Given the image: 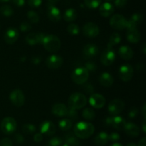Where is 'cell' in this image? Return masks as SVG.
I'll return each mask as SVG.
<instances>
[{
	"label": "cell",
	"instance_id": "cell-1",
	"mask_svg": "<svg viewBox=\"0 0 146 146\" xmlns=\"http://www.w3.org/2000/svg\"><path fill=\"white\" fill-rule=\"evenodd\" d=\"M95 131V127L88 122H78L74 128V133L78 138L87 139L91 137Z\"/></svg>",
	"mask_w": 146,
	"mask_h": 146
},
{
	"label": "cell",
	"instance_id": "cell-2",
	"mask_svg": "<svg viewBox=\"0 0 146 146\" xmlns=\"http://www.w3.org/2000/svg\"><path fill=\"white\" fill-rule=\"evenodd\" d=\"M41 44L48 52L55 53L60 50L61 46V42L57 36L54 34H48L44 36Z\"/></svg>",
	"mask_w": 146,
	"mask_h": 146
},
{
	"label": "cell",
	"instance_id": "cell-3",
	"mask_svg": "<svg viewBox=\"0 0 146 146\" xmlns=\"http://www.w3.org/2000/svg\"><path fill=\"white\" fill-rule=\"evenodd\" d=\"M87 104V98L84 94L75 92L71 94L68 100V108L80 110L85 107Z\"/></svg>",
	"mask_w": 146,
	"mask_h": 146
},
{
	"label": "cell",
	"instance_id": "cell-4",
	"mask_svg": "<svg viewBox=\"0 0 146 146\" xmlns=\"http://www.w3.org/2000/svg\"><path fill=\"white\" fill-rule=\"evenodd\" d=\"M89 72L85 67H78L73 71L71 79L73 82L77 84H83L88 80Z\"/></svg>",
	"mask_w": 146,
	"mask_h": 146
},
{
	"label": "cell",
	"instance_id": "cell-5",
	"mask_svg": "<svg viewBox=\"0 0 146 146\" xmlns=\"http://www.w3.org/2000/svg\"><path fill=\"white\" fill-rule=\"evenodd\" d=\"M17 123L15 119L12 117H6L1 121L0 127L4 134L11 135L17 130Z\"/></svg>",
	"mask_w": 146,
	"mask_h": 146
},
{
	"label": "cell",
	"instance_id": "cell-6",
	"mask_svg": "<svg viewBox=\"0 0 146 146\" xmlns=\"http://www.w3.org/2000/svg\"><path fill=\"white\" fill-rule=\"evenodd\" d=\"M128 20L121 14H115L110 19V25L116 30H123L126 28Z\"/></svg>",
	"mask_w": 146,
	"mask_h": 146
},
{
	"label": "cell",
	"instance_id": "cell-7",
	"mask_svg": "<svg viewBox=\"0 0 146 146\" xmlns=\"http://www.w3.org/2000/svg\"><path fill=\"white\" fill-rule=\"evenodd\" d=\"M9 100L14 106L19 107L24 105V102H25V97L21 90L16 89L10 93Z\"/></svg>",
	"mask_w": 146,
	"mask_h": 146
},
{
	"label": "cell",
	"instance_id": "cell-8",
	"mask_svg": "<svg viewBox=\"0 0 146 146\" xmlns=\"http://www.w3.org/2000/svg\"><path fill=\"white\" fill-rule=\"evenodd\" d=\"M118 76L122 81H130L133 76V68L129 64H123L118 70Z\"/></svg>",
	"mask_w": 146,
	"mask_h": 146
},
{
	"label": "cell",
	"instance_id": "cell-9",
	"mask_svg": "<svg viewBox=\"0 0 146 146\" xmlns=\"http://www.w3.org/2000/svg\"><path fill=\"white\" fill-rule=\"evenodd\" d=\"M125 108V102L121 99H114L108 104V112L112 115L120 114Z\"/></svg>",
	"mask_w": 146,
	"mask_h": 146
},
{
	"label": "cell",
	"instance_id": "cell-10",
	"mask_svg": "<svg viewBox=\"0 0 146 146\" xmlns=\"http://www.w3.org/2000/svg\"><path fill=\"white\" fill-rule=\"evenodd\" d=\"M115 52L113 48L106 49L101 55V62L104 65L110 66L115 60Z\"/></svg>",
	"mask_w": 146,
	"mask_h": 146
},
{
	"label": "cell",
	"instance_id": "cell-11",
	"mask_svg": "<svg viewBox=\"0 0 146 146\" xmlns=\"http://www.w3.org/2000/svg\"><path fill=\"white\" fill-rule=\"evenodd\" d=\"M99 27L94 22H88L83 27V33L87 37L94 38L99 34Z\"/></svg>",
	"mask_w": 146,
	"mask_h": 146
},
{
	"label": "cell",
	"instance_id": "cell-12",
	"mask_svg": "<svg viewBox=\"0 0 146 146\" xmlns=\"http://www.w3.org/2000/svg\"><path fill=\"white\" fill-rule=\"evenodd\" d=\"M63 63H64L63 58L61 56L57 55V54H51L46 60V66L49 69H52V70L58 69L61 67Z\"/></svg>",
	"mask_w": 146,
	"mask_h": 146
},
{
	"label": "cell",
	"instance_id": "cell-13",
	"mask_svg": "<svg viewBox=\"0 0 146 146\" xmlns=\"http://www.w3.org/2000/svg\"><path fill=\"white\" fill-rule=\"evenodd\" d=\"M89 104L94 108L101 109L105 105L106 99L102 94L98 93L91 94L89 97Z\"/></svg>",
	"mask_w": 146,
	"mask_h": 146
},
{
	"label": "cell",
	"instance_id": "cell-14",
	"mask_svg": "<svg viewBox=\"0 0 146 146\" xmlns=\"http://www.w3.org/2000/svg\"><path fill=\"white\" fill-rule=\"evenodd\" d=\"M19 36V33L17 29L14 27H9L4 33V41L8 44H13L18 40Z\"/></svg>",
	"mask_w": 146,
	"mask_h": 146
},
{
	"label": "cell",
	"instance_id": "cell-15",
	"mask_svg": "<svg viewBox=\"0 0 146 146\" xmlns=\"http://www.w3.org/2000/svg\"><path fill=\"white\" fill-rule=\"evenodd\" d=\"M40 131L42 135L51 136L56 133V128L54 123L49 120H45L40 125Z\"/></svg>",
	"mask_w": 146,
	"mask_h": 146
},
{
	"label": "cell",
	"instance_id": "cell-16",
	"mask_svg": "<svg viewBox=\"0 0 146 146\" xmlns=\"http://www.w3.org/2000/svg\"><path fill=\"white\" fill-rule=\"evenodd\" d=\"M143 21V16L140 13H135L127 21L126 29H138Z\"/></svg>",
	"mask_w": 146,
	"mask_h": 146
},
{
	"label": "cell",
	"instance_id": "cell-17",
	"mask_svg": "<svg viewBox=\"0 0 146 146\" xmlns=\"http://www.w3.org/2000/svg\"><path fill=\"white\" fill-rule=\"evenodd\" d=\"M44 36H45V34H44L41 32L29 33L26 37V42H27V44L31 46L41 44Z\"/></svg>",
	"mask_w": 146,
	"mask_h": 146
},
{
	"label": "cell",
	"instance_id": "cell-18",
	"mask_svg": "<svg viewBox=\"0 0 146 146\" xmlns=\"http://www.w3.org/2000/svg\"><path fill=\"white\" fill-rule=\"evenodd\" d=\"M47 15L49 19L54 22H57L61 19V14L59 9L52 4L48 5L47 8Z\"/></svg>",
	"mask_w": 146,
	"mask_h": 146
},
{
	"label": "cell",
	"instance_id": "cell-19",
	"mask_svg": "<svg viewBox=\"0 0 146 146\" xmlns=\"http://www.w3.org/2000/svg\"><path fill=\"white\" fill-rule=\"evenodd\" d=\"M123 130L130 137H138L140 134V128L136 124L133 123H126Z\"/></svg>",
	"mask_w": 146,
	"mask_h": 146
},
{
	"label": "cell",
	"instance_id": "cell-20",
	"mask_svg": "<svg viewBox=\"0 0 146 146\" xmlns=\"http://www.w3.org/2000/svg\"><path fill=\"white\" fill-rule=\"evenodd\" d=\"M68 107H66L64 104L62 103H56L54 104L51 109V112L53 114L58 117H64L66 116L68 113Z\"/></svg>",
	"mask_w": 146,
	"mask_h": 146
},
{
	"label": "cell",
	"instance_id": "cell-21",
	"mask_svg": "<svg viewBox=\"0 0 146 146\" xmlns=\"http://www.w3.org/2000/svg\"><path fill=\"white\" fill-rule=\"evenodd\" d=\"M83 53L84 56L87 58H92L96 57L98 53V48L96 44H87L84 46Z\"/></svg>",
	"mask_w": 146,
	"mask_h": 146
},
{
	"label": "cell",
	"instance_id": "cell-22",
	"mask_svg": "<svg viewBox=\"0 0 146 146\" xmlns=\"http://www.w3.org/2000/svg\"><path fill=\"white\" fill-rule=\"evenodd\" d=\"M114 12V7L109 2H105L99 6V13L102 17H108Z\"/></svg>",
	"mask_w": 146,
	"mask_h": 146
},
{
	"label": "cell",
	"instance_id": "cell-23",
	"mask_svg": "<svg viewBox=\"0 0 146 146\" xmlns=\"http://www.w3.org/2000/svg\"><path fill=\"white\" fill-rule=\"evenodd\" d=\"M126 37L130 42L138 43L141 40V35L138 29H127Z\"/></svg>",
	"mask_w": 146,
	"mask_h": 146
},
{
	"label": "cell",
	"instance_id": "cell-24",
	"mask_svg": "<svg viewBox=\"0 0 146 146\" xmlns=\"http://www.w3.org/2000/svg\"><path fill=\"white\" fill-rule=\"evenodd\" d=\"M113 77L111 75L110 73L106 72H103L101 75L99 76V82L100 84L102 86L106 87H108L112 86L113 84Z\"/></svg>",
	"mask_w": 146,
	"mask_h": 146
},
{
	"label": "cell",
	"instance_id": "cell-25",
	"mask_svg": "<svg viewBox=\"0 0 146 146\" xmlns=\"http://www.w3.org/2000/svg\"><path fill=\"white\" fill-rule=\"evenodd\" d=\"M118 54L123 60H129L132 59L133 56V51L131 47H128V46H121L118 50Z\"/></svg>",
	"mask_w": 146,
	"mask_h": 146
},
{
	"label": "cell",
	"instance_id": "cell-26",
	"mask_svg": "<svg viewBox=\"0 0 146 146\" xmlns=\"http://www.w3.org/2000/svg\"><path fill=\"white\" fill-rule=\"evenodd\" d=\"M108 142V135L106 132H101L94 138V143L98 146H104Z\"/></svg>",
	"mask_w": 146,
	"mask_h": 146
},
{
	"label": "cell",
	"instance_id": "cell-27",
	"mask_svg": "<svg viewBox=\"0 0 146 146\" xmlns=\"http://www.w3.org/2000/svg\"><path fill=\"white\" fill-rule=\"evenodd\" d=\"M66 143L69 146H80V141L73 133H68L64 136Z\"/></svg>",
	"mask_w": 146,
	"mask_h": 146
},
{
	"label": "cell",
	"instance_id": "cell-28",
	"mask_svg": "<svg viewBox=\"0 0 146 146\" xmlns=\"http://www.w3.org/2000/svg\"><path fill=\"white\" fill-rule=\"evenodd\" d=\"M125 123H126V121H125L124 117H121V116L117 115V116H115V117H113V119L112 126L115 129L121 130L124 128Z\"/></svg>",
	"mask_w": 146,
	"mask_h": 146
},
{
	"label": "cell",
	"instance_id": "cell-29",
	"mask_svg": "<svg viewBox=\"0 0 146 146\" xmlns=\"http://www.w3.org/2000/svg\"><path fill=\"white\" fill-rule=\"evenodd\" d=\"M77 12L74 9L69 8L66 9L64 12V19L67 22H71L76 19L77 18Z\"/></svg>",
	"mask_w": 146,
	"mask_h": 146
},
{
	"label": "cell",
	"instance_id": "cell-30",
	"mask_svg": "<svg viewBox=\"0 0 146 146\" xmlns=\"http://www.w3.org/2000/svg\"><path fill=\"white\" fill-rule=\"evenodd\" d=\"M121 37L118 33L117 32L113 33V34L111 35V37H110L109 42H108L107 47H108V48H113L114 46L119 44V43L121 42Z\"/></svg>",
	"mask_w": 146,
	"mask_h": 146
},
{
	"label": "cell",
	"instance_id": "cell-31",
	"mask_svg": "<svg viewBox=\"0 0 146 146\" xmlns=\"http://www.w3.org/2000/svg\"><path fill=\"white\" fill-rule=\"evenodd\" d=\"M82 116L85 120H93L96 117L95 111H94L92 107H86L83 110Z\"/></svg>",
	"mask_w": 146,
	"mask_h": 146
},
{
	"label": "cell",
	"instance_id": "cell-32",
	"mask_svg": "<svg viewBox=\"0 0 146 146\" xmlns=\"http://www.w3.org/2000/svg\"><path fill=\"white\" fill-rule=\"evenodd\" d=\"M58 126L61 130L66 131L72 127V121L68 118H64L58 122Z\"/></svg>",
	"mask_w": 146,
	"mask_h": 146
},
{
	"label": "cell",
	"instance_id": "cell-33",
	"mask_svg": "<svg viewBox=\"0 0 146 146\" xmlns=\"http://www.w3.org/2000/svg\"><path fill=\"white\" fill-rule=\"evenodd\" d=\"M0 12L4 17H9L14 14V10H13V9L10 6L3 5L0 8Z\"/></svg>",
	"mask_w": 146,
	"mask_h": 146
},
{
	"label": "cell",
	"instance_id": "cell-34",
	"mask_svg": "<svg viewBox=\"0 0 146 146\" xmlns=\"http://www.w3.org/2000/svg\"><path fill=\"white\" fill-rule=\"evenodd\" d=\"M27 17H28L29 20L33 24H36L39 21L40 19L38 14L33 10H30L27 12Z\"/></svg>",
	"mask_w": 146,
	"mask_h": 146
},
{
	"label": "cell",
	"instance_id": "cell-35",
	"mask_svg": "<svg viewBox=\"0 0 146 146\" xmlns=\"http://www.w3.org/2000/svg\"><path fill=\"white\" fill-rule=\"evenodd\" d=\"M36 130V126L34 125L31 124V123H27L22 126V131L26 134H32V133H35Z\"/></svg>",
	"mask_w": 146,
	"mask_h": 146
},
{
	"label": "cell",
	"instance_id": "cell-36",
	"mask_svg": "<svg viewBox=\"0 0 146 146\" xmlns=\"http://www.w3.org/2000/svg\"><path fill=\"white\" fill-rule=\"evenodd\" d=\"M67 32L71 35H77L79 34V27L76 24H71L67 27Z\"/></svg>",
	"mask_w": 146,
	"mask_h": 146
},
{
	"label": "cell",
	"instance_id": "cell-37",
	"mask_svg": "<svg viewBox=\"0 0 146 146\" xmlns=\"http://www.w3.org/2000/svg\"><path fill=\"white\" fill-rule=\"evenodd\" d=\"M85 5L89 9H96L101 5V0H84Z\"/></svg>",
	"mask_w": 146,
	"mask_h": 146
},
{
	"label": "cell",
	"instance_id": "cell-38",
	"mask_svg": "<svg viewBox=\"0 0 146 146\" xmlns=\"http://www.w3.org/2000/svg\"><path fill=\"white\" fill-rule=\"evenodd\" d=\"M63 140L61 137H54L49 140L48 142V145L51 146H61L62 144Z\"/></svg>",
	"mask_w": 146,
	"mask_h": 146
},
{
	"label": "cell",
	"instance_id": "cell-39",
	"mask_svg": "<svg viewBox=\"0 0 146 146\" xmlns=\"http://www.w3.org/2000/svg\"><path fill=\"white\" fill-rule=\"evenodd\" d=\"M70 119V120L72 121V120H76L78 117V115L77 113L76 110H74V109L68 108V113H67V115Z\"/></svg>",
	"mask_w": 146,
	"mask_h": 146
},
{
	"label": "cell",
	"instance_id": "cell-40",
	"mask_svg": "<svg viewBox=\"0 0 146 146\" xmlns=\"http://www.w3.org/2000/svg\"><path fill=\"white\" fill-rule=\"evenodd\" d=\"M85 68L88 72H94L97 70V65L93 61H89L85 64Z\"/></svg>",
	"mask_w": 146,
	"mask_h": 146
},
{
	"label": "cell",
	"instance_id": "cell-41",
	"mask_svg": "<svg viewBox=\"0 0 146 146\" xmlns=\"http://www.w3.org/2000/svg\"><path fill=\"white\" fill-rule=\"evenodd\" d=\"M19 29L21 31L23 32H27L29 31L31 29V26L29 23L27 22V21H23L22 23H21L19 26Z\"/></svg>",
	"mask_w": 146,
	"mask_h": 146
},
{
	"label": "cell",
	"instance_id": "cell-42",
	"mask_svg": "<svg viewBox=\"0 0 146 146\" xmlns=\"http://www.w3.org/2000/svg\"><path fill=\"white\" fill-rule=\"evenodd\" d=\"M29 6L33 8H36L42 4V0H27Z\"/></svg>",
	"mask_w": 146,
	"mask_h": 146
},
{
	"label": "cell",
	"instance_id": "cell-43",
	"mask_svg": "<svg viewBox=\"0 0 146 146\" xmlns=\"http://www.w3.org/2000/svg\"><path fill=\"white\" fill-rule=\"evenodd\" d=\"M120 137H120V135L118 133H112L110 135H108V140L113 142V143L118 141L120 140Z\"/></svg>",
	"mask_w": 146,
	"mask_h": 146
},
{
	"label": "cell",
	"instance_id": "cell-44",
	"mask_svg": "<svg viewBox=\"0 0 146 146\" xmlns=\"http://www.w3.org/2000/svg\"><path fill=\"white\" fill-rule=\"evenodd\" d=\"M138 108H137L136 107H133L132 108L130 109V110L128 111V115L130 118L133 119L134 118V117H136V116L138 115Z\"/></svg>",
	"mask_w": 146,
	"mask_h": 146
},
{
	"label": "cell",
	"instance_id": "cell-45",
	"mask_svg": "<svg viewBox=\"0 0 146 146\" xmlns=\"http://www.w3.org/2000/svg\"><path fill=\"white\" fill-rule=\"evenodd\" d=\"M84 90L88 94H91L94 92V86L91 84H85L84 85Z\"/></svg>",
	"mask_w": 146,
	"mask_h": 146
},
{
	"label": "cell",
	"instance_id": "cell-46",
	"mask_svg": "<svg viewBox=\"0 0 146 146\" xmlns=\"http://www.w3.org/2000/svg\"><path fill=\"white\" fill-rule=\"evenodd\" d=\"M13 143L12 141L10 140L8 137H5L3 138L2 140L0 141V146H12Z\"/></svg>",
	"mask_w": 146,
	"mask_h": 146
},
{
	"label": "cell",
	"instance_id": "cell-47",
	"mask_svg": "<svg viewBox=\"0 0 146 146\" xmlns=\"http://www.w3.org/2000/svg\"><path fill=\"white\" fill-rule=\"evenodd\" d=\"M127 0H115L114 4H115V7H118V8H123L126 5Z\"/></svg>",
	"mask_w": 146,
	"mask_h": 146
},
{
	"label": "cell",
	"instance_id": "cell-48",
	"mask_svg": "<svg viewBox=\"0 0 146 146\" xmlns=\"http://www.w3.org/2000/svg\"><path fill=\"white\" fill-rule=\"evenodd\" d=\"M14 138V140H15L17 143H23V142L24 141V137H23L22 135L19 134V133L15 134Z\"/></svg>",
	"mask_w": 146,
	"mask_h": 146
},
{
	"label": "cell",
	"instance_id": "cell-49",
	"mask_svg": "<svg viewBox=\"0 0 146 146\" xmlns=\"http://www.w3.org/2000/svg\"><path fill=\"white\" fill-rule=\"evenodd\" d=\"M43 140V135L41 133H36L34 135V140L36 143H40Z\"/></svg>",
	"mask_w": 146,
	"mask_h": 146
},
{
	"label": "cell",
	"instance_id": "cell-50",
	"mask_svg": "<svg viewBox=\"0 0 146 146\" xmlns=\"http://www.w3.org/2000/svg\"><path fill=\"white\" fill-rule=\"evenodd\" d=\"M113 117H106L104 120V124H105L106 126H112L113 123Z\"/></svg>",
	"mask_w": 146,
	"mask_h": 146
},
{
	"label": "cell",
	"instance_id": "cell-51",
	"mask_svg": "<svg viewBox=\"0 0 146 146\" xmlns=\"http://www.w3.org/2000/svg\"><path fill=\"white\" fill-rule=\"evenodd\" d=\"M12 1L18 7H21L25 4V0H12Z\"/></svg>",
	"mask_w": 146,
	"mask_h": 146
},
{
	"label": "cell",
	"instance_id": "cell-52",
	"mask_svg": "<svg viewBox=\"0 0 146 146\" xmlns=\"http://www.w3.org/2000/svg\"><path fill=\"white\" fill-rule=\"evenodd\" d=\"M31 60L32 63H34V64H38L41 63V58L39 57V56H34V57L31 59Z\"/></svg>",
	"mask_w": 146,
	"mask_h": 146
},
{
	"label": "cell",
	"instance_id": "cell-53",
	"mask_svg": "<svg viewBox=\"0 0 146 146\" xmlns=\"http://www.w3.org/2000/svg\"><path fill=\"white\" fill-rule=\"evenodd\" d=\"M138 146H146V138L145 137H143L138 143Z\"/></svg>",
	"mask_w": 146,
	"mask_h": 146
},
{
	"label": "cell",
	"instance_id": "cell-54",
	"mask_svg": "<svg viewBox=\"0 0 146 146\" xmlns=\"http://www.w3.org/2000/svg\"><path fill=\"white\" fill-rule=\"evenodd\" d=\"M145 109H146V104H144L143 106V107H142V115H143V116L144 119H145V113H146Z\"/></svg>",
	"mask_w": 146,
	"mask_h": 146
},
{
	"label": "cell",
	"instance_id": "cell-55",
	"mask_svg": "<svg viewBox=\"0 0 146 146\" xmlns=\"http://www.w3.org/2000/svg\"><path fill=\"white\" fill-rule=\"evenodd\" d=\"M146 122H145V119H144L143 122L142 123V129H143V131L144 133H146Z\"/></svg>",
	"mask_w": 146,
	"mask_h": 146
},
{
	"label": "cell",
	"instance_id": "cell-56",
	"mask_svg": "<svg viewBox=\"0 0 146 146\" xmlns=\"http://www.w3.org/2000/svg\"><path fill=\"white\" fill-rule=\"evenodd\" d=\"M141 50L142 51V52L143 53V54H145L146 53V47L145 43H143V44H142V46L141 47Z\"/></svg>",
	"mask_w": 146,
	"mask_h": 146
},
{
	"label": "cell",
	"instance_id": "cell-57",
	"mask_svg": "<svg viewBox=\"0 0 146 146\" xmlns=\"http://www.w3.org/2000/svg\"><path fill=\"white\" fill-rule=\"evenodd\" d=\"M48 1L51 4H56V3H58L60 0H48Z\"/></svg>",
	"mask_w": 146,
	"mask_h": 146
},
{
	"label": "cell",
	"instance_id": "cell-58",
	"mask_svg": "<svg viewBox=\"0 0 146 146\" xmlns=\"http://www.w3.org/2000/svg\"><path fill=\"white\" fill-rule=\"evenodd\" d=\"M110 146H123L122 144H121V143H113V144H112Z\"/></svg>",
	"mask_w": 146,
	"mask_h": 146
},
{
	"label": "cell",
	"instance_id": "cell-59",
	"mask_svg": "<svg viewBox=\"0 0 146 146\" xmlns=\"http://www.w3.org/2000/svg\"><path fill=\"white\" fill-rule=\"evenodd\" d=\"M126 146H137V145H136V144H135V143H128V144Z\"/></svg>",
	"mask_w": 146,
	"mask_h": 146
},
{
	"label": "cell",
	"instance_id": "cell-60",
	"mask_svg": "<svg viewBox=\"0 0 146 146\" xmlns=\"http://www.w3.org/2000/svg\"><path fill=\"white\" fill-rule=\"evenodd\" d=\"M9 0H0V1L1 2H7V1H9Z\"/></svg>",
	"mask_w": 146,
	"mask_h": 146
},
{
	"label": "cell",
	"instance_id": "cell-61",
	"mask_svg": "<svg viewBox=\"0 0 146 146\" xmlns=\"http://www.w3.org/2000/svg\"><path fill=\"white\" fill-rule=\"evenodd\" d=\"M62 146H69V145H67V144H66H66L63 145H62Z\"/></svg>",
	"mask_w": 146,
	"mask_h": 146
},
{
	"label": "cell",
	"instance_id": "cell-62",
	"mask_svg": "<svg viewBox=\"0 0 146 146\" xmlns=\"http://www.w3.org/2000/svg\"><path fill=\"white\" fill-rule=\"evenodd\" d=\"M106 1H113V0H106Z\"/></svg>",
	"mask_w": 146,
	"mask_h": 146
},
{
	"label": "cell",
	"instance_id": "cell-63",
	"mask_svg": "<svg viewBox=\"0 0 146 146\" xmlns=\"http://www.w3.org/2000/svg\"><path fill=\"white\" fill-rule=\"evenodd\" d=\"M46 146H51V145H49L48 144V145H46Z\"/></svg>",
	"mask_w": 146,
	"mask_h": 146
}]
</instances>
